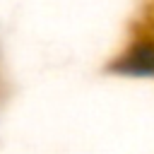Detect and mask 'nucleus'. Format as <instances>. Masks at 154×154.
<instances>
[{
	"mask_svg": "<svg viewBox=\"0 0 154 154\" xmlns=\"http://www.w3.org/2000/svg\"><path fill=\"white\" fill-rule=\"evenodd\" d=\"M108 70L128 77H154V43L142 41L132 46L128 53L116 58V63H111Z\"/></svg>",
	"mask_w": 154,
	"mask_h": 154,
	"instance_id": "f257e3e1",
	"label": "nucleus"
}]
</instances>
